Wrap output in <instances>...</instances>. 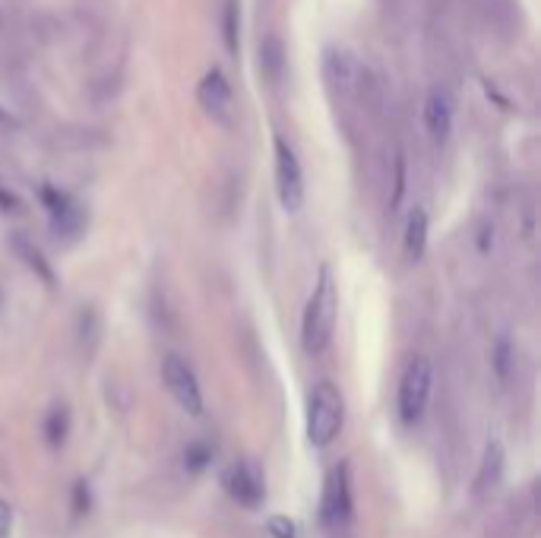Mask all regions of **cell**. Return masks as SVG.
I'll list each match as a JSON object with an SVG mask.
<instances>
[{
    "label": "cell",
    "instance_id": "obj_21",
    "mask_svg": "<svg viewBox=\"0 0 541 538\" xmlns=\"http://www.w3.org/2000/svg\"><path fill=\"white\" fill-rule=\"evenodd\" d=\"M209 456H212V453H209L206 447H190V450H187V459H190L193 469H203Z\"/></svg>",
    "mask_w": 541,
    "mask_h": 538
},
{
    "label": "cell",
    "instance_id": "obj_15",
    "mask_svg": "<svg viewBox=\"0 0 541 538\" xmlns=\"http://www.w3.org/2000/svg\"><path fill=\"white\" fill-rule=\"evenodd\" d=\"M45 437L51 447H61L67 440V412L64 409H54L45 421Z\"/></svg>",
    "mask_w": 541,
    "mask_h": 538
},
{
    "label": "cell",
    "instance_id": "obj_2",
    "mask_svg": "<svg viewBox=\"0 0 541 538\" xmlns=\"http://www.w3.org/2000/svg\"><path fill=\"white\" fill-rule=\"evenodd\" d=\"M345 425V399L342 393L333 387L330 380L317 383L311 390V399H307V425H304V434H307V444L323 450L330 447L333 440L339 437Z\"/></svg>",
    "mask_w": 541,
    "mask_h": 538
},
{
    "label": "cell",
    "instance_id": "obj_5",
    "mask_svg": "<svg viewBox=\"0 0 541 538\" xmlns=\"http://www.w3.org/2000/svg\"><path fill=\"white\" fill-rule=\"evenodd\" d=\"M361 80H364V70L349 48L333 45V48L323 51V83H326V89H330L333 99H339V102L358 99Z\"/></svg>",
    "mask_w": 541,
    "mask_h": 538
},
{
    "label": "cell",
    "instance_id": "obj_18",
    "mask_svg": "<svg viewBox=\"0 0 541 538\" xmlns=\"http://www.w3.org/2000/svg\"><path fill=\"white\" fill-rule=\"evenodd\" d=\"M16 251H19V254H23V260H26V263H29L32 269H38V276H42V279H45L48 285L54 282V276H51V269H48V263L42 260V254H38V251H35V247H29L26 241H16Z\"/></svg>",
    "mask_w": 541,
    "mask_h": 538
},
{
    "label": "cell",
    "instance_id": "obj_17",
    "mask_svg": "<svg viewBox=\"0 0 541 538\" xmlns=\"http://www.w3.org/2000/svg\"><path fill=\"white\" fill-rule=\"evenodd\" d=\"M225 45L228 51H238V0H225Z\"/></svg>",
    "mask_w": 541,
    "mask_h": 538
},
{
    "label": "cell",
    "instance_id": "obj_19",
    "mask_svg": "<svg viewBox=\"0 0 541 538\" xmlns=\"http://www.w3.org/2000/svg\"><path fill=\"white\" fill-rule=\"evenodd\" d=\"M402 194H405V159H402V156H396V190H393V209L399 206Z\"/></svg>",
    "mask_w": 541,
    "mask_h": 538
},
{
    "label": "cell",
    "instance_id": "obj_13",
    "mask_svg": "<svg viewBox=\"0 0 541 538\" xmlns=\"http://www.w3.org/2000/svg\"><path fill=\"white\" fill-rule=\"evenodd\" d=\"M428 213H424L421 206H415L409 219H405V254H409L412 260H421V254L428 251Z\"/></svg>",
    "mask_w": 541,
    "mask_h": 538
},
{
    "label": "cell",
    "instance_id": "obj_6",
    "mask_svg": "<svg viewBox=\"0 0 541 538\" xmlns=\"http://www.w3.org/2000/svg\"><path fill=\"white\" fill-rule=\"evenodd\" d=\"M222 488L235 504L257 510L266 497V478L263 469L254 463V459H235L231 466H225L222 472Z\"/></svg>",
    "mask_w": 541,
    "mask_h": 538
},
{
    "label": "cell",
    "instance_id": "obj_11",
    "mask_svg": "<svg viewBox=\"0 0 541 538\" xmlns=\"http://www.w3.org/2000/svg\"><path fill=\"white\" fill-rule=\"evenodd\" d=\"M42 200H45V209H48L51 225H54L57 235L73 238L76 232H80V228H83V209L76 206L67 194H61V190H54V187H45Z\"/></svg>",
    "mask_w": 541,
    "mask_h": 538
},
{
    "label": "cell",
    "instance_id": "obj_14",
    "mask_svg": "<svg viewBox=\"0 0 541 538\" xmlns=\"http://www.w3.org/2000/svg\"><path fill=\"white\" fill-rule=\"evenodd\" d=\"M260 64H263V73L269 76V83H279L282 67H285V57H282V45L276 42V38H266V42H263Z\"/></svg>",
    "mask_w": 541,
    "mask_h": 538
},
{
    "label": "cell",
    "instance_id": "obj_20",
    "mask_svg": "<svg viewBox=\"0 0 541 538\" xmlns=\"http://www.w3.org/2000/svg\"><path fill=\"white\" fill-rule=\"evenodd\" d=\"M13 532V507L7 501H0V538H10Z\"/></svg>",
    "mask_w": 541,
    "mask_h": 538
},
{
    "label": "cell",
    "instance_id": "obj_1",
    "mask_svg": "<svg viewBox=\"0 0 541 538\" xmlns=\"http://www.w3.org/2000/svg\"><path fill=\"white\" fill-rule=\"evenodd\" d=\"M336 314H339V292L333 282V269L320 266V276L311 298H307L304 317H301V345L307 355H323L330 349L336 333Z\"/></svg>",
    "mask_w": 541,
    "mask_h": 538
},
{
    "label": "cell",
    "instance_id": "obj_16",
    "mask_svg": "<svg viewBox=\"0 0 541 538\" xmlns=\"http://www.w3.org/2000/svg\"><path fill=\"white\" fill-rule=\"evenodd\" d=\"M266 529H269V535H273V538H304L292 516H282V513L269 516V520H266Z\"/></svg>",
    "mask_w": 541,
    "mask_h": 538
},
{
    "label": "cell",
    "instance_id": "obj_8",
    "mask_svg": "<svg viewBox=\"0 0 541 538\" xmlns=\"http://www.w3.org/2000/svg\"><path fill=\"white\" fill-rule=\"evenodd\" d=\"M276 194L285 213H298L304 206V171L295 156V149L282 137H276Z\"/></svg>",
    "mask_w": 541,
    "mask_h": 538
},
{
    "label": "cell",
    "instance_id": "obj_4",
    "mask_svg": "<svg viewBox=\"0 0 541 538\" xmlns=\"http://www.w3.org/2000/svg\"><path fill=\"white\" fill-rule=\"evenodd\" d=\"M352 510H355V501H352V475H349V463H339L330 469L323 482V497H320V520L326 529H345L352 520Z\"/></svg>",
    "mask_w": 541,
    "mask_h": 538
},
{
    "label": "cell",
    "instance_id": "obj_12",
    "mask_svg": "<svg viewBox=\"0 0 541 538\" xmlns=\"http://www.w3.org/2000/svg\"><path fill=\"white\" fill-rule=\"evenodd\" d=\"M504 466H507V453H504V447H500V440H491V444L485 447V453H481V463L475 472V497H485L500 485Z\"/></svg>",
    "mask_w": 541,
    "mask_h": 538
},
{
    "label": "cell",
    "instance_id": "obj_9",
    "mask_svg": "<svg viewBox=\"0 0 541 538\" xmlns=\"http://www.w3.org/2000/svg\"><path fill=\"white\" fill-rule=\"evenodd\" d=\"M453 118H456V105H453V95L434 86L424 99V111H421V121H424V133L434 146H443L450 140V130H453Z\"/></svg>",
    "mask_w": 541,
    "mask_h": 538
},
{
    "label": "cell",
    "instance_id": "obj_22",
    "mask_svg": "<svg viewBox=\"0 0 541 538\" xmlns=\"http://www.w3.org/2000/svg\"><path fill=\"white\" fill-rule=\"evenodd\" d=\"M19 206V200L10 194L7 187H0V209H4V213H10V209H16Z\"/></svg>",
    "mask_w": 541,
    "mask_h": 538
},
{
    "label": "cell",
    "instance_id": "obj_3",
    "mask_svg": "<svg viewBox=\"0 0 541 538\" xmlns=\"http://www.w3.org/2000/svg\"><path fill=\"white\" fill-rule=\"evenodd\" d=\"M434 390V368L428 358H412L409 368L402 371L399 380V396H396V406H399V418L405 425H415V421L424 415L428 409V399Z\"/></svg>",
    "mask_w": 541,
    "mask_h": 538
},
{
    "label": "cell",
    "instance_id": "obj_10",
    "mask_svg": "<svg viewBox=\"0 0 541 538\" xmlns=\"http://www.w3.org/2000/svg\"><path fill=\"white\" fill-rule=\"evenodd\" d=\"M197 102H200V108L209 114L212 121L228 124L231 105H235V95H231V86H228L222 70H209V73L203 76L200 86H197Z\"/></svg>",
    "mask_w": 541,
    "mask_h": 538
},
{
    "label": "cell",
    "instance_id": "obj_7",
    "mask_svg": "<svg viewBox=\"0 0 541 538\" xmlns=\"http://www.w3.org/2000/svg\"><path fill=\"white\" fill-rule=\"evenodd\" d=\"M162 380H165V390L171 393V399H175L187 415H203L200 380H197V374H193V368L181 355H165Z\"/></svg>",
    "mask_w": 541,
    "mask_h": 538
}]
</instances>
